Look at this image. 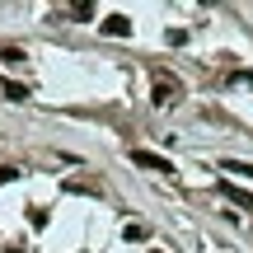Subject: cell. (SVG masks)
<instances>
[{
    "instance_id": "obj_1",
    "label": "cell",
    "mask_w": 253,
    "mask_h": 253,
    "mask_svg": "<svg viewBox=\"0 0 253 253\" xmlns=\"http://www.w3.org/2000/svg\"><path fill=\"white\" fill-rule=\"evenodd\" d=\"M178 94H183V84L173 80L169 71H155V103H160V108H173V103H178Z\"/></svg>"
},
{
    "instance_id": "obj_2",
    "label": "cell",
    "mask_w": 253,
    "mask_h": 253,
    "mask_svg": "<svg viewBox=\"0 0 253 253\" xmlns=\"http://www.w3.org/2000/svg\"><path fill=\"white\" fill-rule=\"evenodd\" d=\"M131 160L141 164V169H155V173H173V164L164 160V155H155V150H131Z\"/></svg>"
},
{
    "instance_id": "obj_3",
    "label": "cell",
    "mask_w": 253,
    "mask_h": 253,
    "mask_svg": "<svg viewBox=\"0 0 253 253\" xmlns=\"http://www.w3.org/2000/svg\"><path fill=\"white\" fill-rule=\"evenodd\" d=\"M103 33L126 38V33H131V19H126V14H108V19H103Z\"/></svg>"
},
{
    "instance_id": "obj_4",
    "label": "cell",
    "mask_w": 253,
    "mask_h": 253,
    "mask_svg": "<svg viewBox=\"0 0 253 253\" xmlns=\"http://www.w3.org/2000/svg\"><path fill=\"white\" fill-rule=\"evenodd\" d=\"M66 19H71V24H89V19H94V5H89V0H84V5H71V9H66Z\"/></svg>"
},
{
    "instance_id": "obj_5",
    "label": "cell",
    "mask_w": 253,
    "mask_h": 253,
    "mask_svg": "<svg viewBox=\"0 0 253 253\" xmlns=\"http://www.w3.org/2000/svg\"><path fill=\"white\" fill-rule=\"evenodd\" d=\"M0 94H5V99H14V103H24V99H28V84H19V80H5V84H0Z\"/></svg>"
},
{
    "instance_id": "obj_6",
    "label": "cell",
    "mask_w": 253,
    "mask_h": 253,
    "mask_svg": "<svg viewBox=\"0 0 253 253\" xmlns=\"http://www.w3.org/2000/svg\"><path fill=\"white\" fill-rule=\"evenodd\" d=\"M220 192H225L230 202H239V207H249V211H253V197H249L244 188H235V183H220Z\"/></svg>"
},
{
    "instance_id": "obj_7",
    "label": "cell",
    "mask_w": 253,
    "mask_h": 253,
    "mask_svg": "<svg viewBox=\"0 0 253 253\" xmlns=\"http://www.w3.org/2000/svg\"><path fill=\"white\" fill-rule=\"evenodd\" d=\"M220 169H230V173H239V178H253V164H244V160H225Z\"/></svg>"
},
{
    "instance_id": "obj_8",
    "label": "cell",
    "mask_w": 253,
    "mask_h": 253,
    "mask_svg": "<svg viewBox=\"0 0 253 253\" xmlns=\"http://www.w3.org/2000/svg\"><path fill=\"white\" fill-rule=\"evenodd\" d=\"M126 239H131V244H141V239H150V230H145V225H126Z\"/></svg>"
},
{
    "instance_id": "obj_9",
    "label": "cell",
    "mask_w": 253,
    "mask_h": 253,
    "mask_svg": "<svg viewBox=\"0 0 253 253\" xmlns=\"http://www.w3.org/2000/svg\"><path fill=\"white\" fill-rule=\"evenodd\" d=\"M0 61L14 66V61H24V52H19V47H0Z\"/></svg>"
},
{
    "instance_id": "obj_10",
    "label": "cell",
    "mask_w": 253,
    "mask_h": 253,
    "mask_svg": "<svg viewBox=\"0 0 253 253\" xmlns=\"http://www.w3.org/2000/svg\"><path fill=\"white\" fill-rule=\"evenodd\" d=\"M19 178V169H14V164H5V169H0V188H5V183H14Z\"/></svg>"
}]
</instances>
